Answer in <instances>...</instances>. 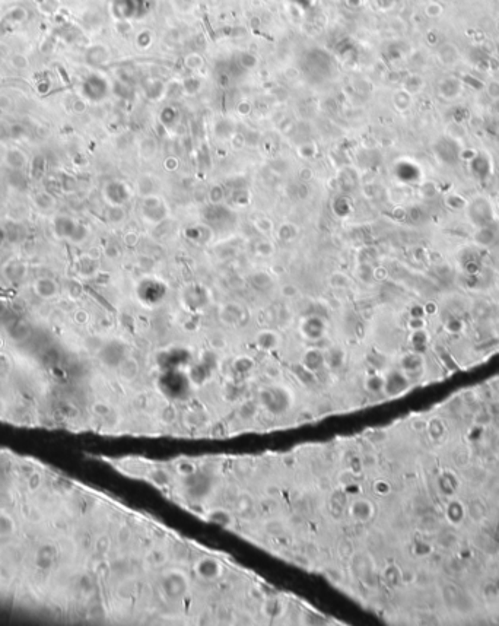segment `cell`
Wrapping results in <instances>:
<instances>
[{
    "mask_svg": "<svg viewBox=\"0 0 499 626\" xmlns=\"http://www.w3.org/2000/svg\"><path fill=\"white\" fill-rule=\"evenodd\" d=\"M168 565L165 523L0 447V613L57 625H146Z\"/></svg>",
    "mask_w": 499,
    "mask_h": 626,
    "instance_id": "1",
    "label": "cell"
}]
</instances>
